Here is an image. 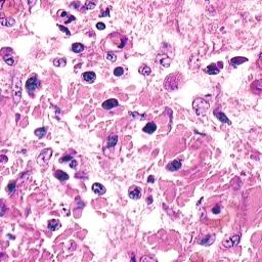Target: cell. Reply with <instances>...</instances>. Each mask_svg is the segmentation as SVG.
Instances as JSON below:
<instances>
[{
	"mask_svg": "<svg viewBox=\"0 0 262 262\" xmlns=\"http://www.w3.org/2000/svg\"><path fill=\"white\" fill-rule=\"evenodd\" d=\"M180 81H181V76L178 73H173L167 76L166 79L164 80V87L168 91H175L179 88Z\"/></svg>",
	"mask_w": 262,
	"mask_h": 262,
	"instance_id": "1",
	"label": "cell"
},
{
	"mask_svg": "<svg viewBox=\"0 0 262 262\" xmlns=\"http://www.w3.org/2000/svg\"><path fill=\"white\" fill-rule=\"evenodd\" d=\"M192 107H194V110L196 112V114L199 115V116H204L209 110V103L205 99H203V98H196V99H194V103H192Z\"/></svg>",
	"mask_w": 262,
	"mask_h": 262,
	"instance_id": "2",
	"label": "cell"
},
{
	"mask_svg": "<svg viewBox=\"0 0 262 262\" xmlns=\"http://www.w3.org/2000/svg\"><path fill=\"white\" fill-rule=\"evenodd\" d=\"M39 86H40V81L38 80L36 75L30 77L26 82V88L28 90V92H30V93L32 91H34V90H36Z\"/></svg>",
	"mask_w": 262,
	"mask_h": 262,
	"instance_id": "3",
	"label": "cell"
},
{
	"mask_svg": "<svg viewBox=\"0 0 262 262\" xmlns=\"http://www.w3.org/2000/svg\"><path fill=\"white\" fill-rule=\"evenodd\" d=\"M51 154H52V151L49 150V149L43 150L42 152L39 154V156L37 157L38 164H40V165H42V164H46L47 162H48V160L50 159V157H51Z\"/></svg>",
	"mask_w": 262,
	"mask_h": 262,
	"instance_id": "4",
	"label": "cell"
},
{
	"mask_svg": "<svg viewBox=\"0 0 262 262\" xmlns=\"http://www.w3.org/2000/svg\"><path fill=\"white\" fill-rule=\"evenodd\" d=\"M59 20L61 22L65 24H70L71 22L75 21V18L73 16H71L69 12L63 11V10H59Z\"/></svg>",
	"mask_w": 262,
	"mask_h": 262,
	"instance_id": "5",
	"label": "cell"
},
{
	"mask_svg": "<svg viewBox=\"0 0 262 262\" xmlns=\"http://www.w3.org/2000/svg\"><path fill=\"white\" fill-rule=\"evenodd\" d=\"M239 242H240V236H232L230 239L223 241V246H224L225 248L234 247V246H236L239 244Z\"/></svg>",
	"mask_w": 262,
	"mask_h": 262,
	"instance_id": "6",
	"label": "cell"
},
{
	"mask_svg": "<svg viewBox=\"0 0 262 262\" xmlns=\"http://www.w3.org/2000/svg\"><path fill=\"white\" fill-rule=\"evenodd\" d=\"M128 194H129V196H130L131 199H133V200H138L141 196L140 188H138V187H136V186H132V187H131L130 190H129Z\"/></svg>",
	"mask_w": 262,
	"mask_h": 262,
	"instance_id": "7",
	"label": "cell"
},
{
	"mask_svg": "<svg viewBox=\"0 0 262 262\" xmlns=\"http://www.w3.org/2000/svg\"><path fill=\"white\" fill-rule=\"evenodd\" d=\"M117 105H118L117 99L111 98V99H108V101H105V103H103V109H105V110H112V109H114L115 107H117Z\"/></svg>",
	"mask_w": 262,
	"mask_h": 262,
	"instance_id": "8",
	"label": "cell"
},
{
	"mask_svg": "<svg viewBox=\"0 0 262 262\" xmlns=\"http://www.w3.org/2000/svg\"><path fill=\"white\" fill-rule=\"evenodd\" d=\"M82 79L84 80L86 83H93L96 79V76L94 72H85L82 75Z\"/></svg>",
	"mask_w": 262,
	"mask_h": 262,
	"instance_id": "9",
	"label": "cell"
},
{
	"mask_svg": "<svg viewBox=\"0 0 262 262\" xmlns=\"http://www.w3.org/2000/svg\"><path fill=\"white\" fill-rule=\"evenodd\" d=\"M92 190H93L94 194H98V196H101V194H103L105 192V187L103 186V184H101V183H93V185H92Z\"/></svg>",
	"mask_w": 262,
	"mask_h": 262,
	"instance_id": "10",
	"label": "cell"
},
{
	"mask_svg": "<svg viewBox=\"0 0 262 262\" xmlns=\"http://www.w3.org/2000/svg\"><path fill=\"white\" fill-rule=\"evenodd\" d=\"M54 176H55L57 179L61 181V182H65V181H67V180L69 179V175L66 172H63V171L61 170H56L55 172H54Z\"/></svg>",
	"mask_w": 262,
	"mask_h": 262,
	"instance_id": "11",
	"label": "cell"
},
{
	"mask_svg": "<svg viewBox=\"0 0 262 262\" xmlns=\"http://www.w3.org/2000/svg\"><path fill=\"white\" fill-rule=\"evenodd\" d=\"M214 115H215V117L217 118L218 120H219L221 123H226V124H232V122L229 121V119H227V117L225 116L224 114H223L222 112H214Z\"/></svg>",
	"mask_w": 262,
	"mask_h": 262,
	"instance_id": "12",
	"label": "cell"
},
{
	"mask_svg": "<svg viewBox=\"0 0 262 262\" xmlns=\"http://www.w3.org/2000/svg\"><path fill=\"white\" fill-rule=\"evenodd\" d=\"M206 73L209 75H216L219 73V68L216 66V63H211L206 68Z\"/></svg>",
	"mask_w": 262,
	"mask_h": 262,
	"instance_id": "13",
	"label": "cell"
},
{
	"mask_svg": "<svg viewBox=\"0 0 262 262\" xmlns=\"http://www.w3.org/2000/svg\"><path fill=\"white\" fill-rule=\"evenodd\" d=\"M156 129H157V126H156V124H155V123H153V122H151V123H147V124L145 125V127H143L142 131H143V132H145V133L152 134V133H154L155 131H156Z\"/></svg>",
	"mask_w": 262,
	"mask_h": 262,
	"instance_id": "14",
	"label": "cell"
},
{
	"mask_svg": "<svg viewBox=\"0 0 262 262\" xmlns=\"http://www.w3.org/2000/svg\"><path fill=\"white\" fill-rule=\"evenodd\" d=\"M61 226V224L59 220L52 219V220H49L48 221V228L50 229L51 232H54L56 229H59Z\"/></svg>",
	"mask_w": 262,
	"mask_h": 262,
	"instance_id": "15",
	"label": "cell"
},
{
	"mask_svg": "<svg viewBox=\"0 0 262 262\" xmlns=\"http://www.w3.org/2000/svg\"><path fill=\"white\" fill-rule=\"evenodd\" d=\"M117 141H118V136L116 134H112V135L109 136L108 138V141H107V147L112 149L114 147L115 145H117Z\"/></svg>",
	"mask_w": 262,
	"mask_h": 262,
	"instance_id": "16",
	"label": "cell"
},
{
	"mask_svg": "<svg viewBox=\"0 0 262 262\" xmlns=\"http://www.w3.org/2000/svg\"><path fill=\"white\" fill-rule=\"evenodd\" d=\"M180 167H181V163H180V161H178V160H175V161L171 162L170 164H169L168 166H167V169H168L169 171H177L180 169Z\"/></svg>",
	"mask_w": 262,
	"mask_h": 262,
	"instance_id": "17",
	"label": "cell"
},
{
	"mask_svg": "<svg viewBox=\"0 0 262 262\" xmlns=\"http://www.w3.org/2000/svg\"><path fill=\"white\" fill-rule=\"evenodd\" d=\"M214 241H215L214 236H204L203 239H202L199 243L203 246H210Z\"/></svg>",
	"mask_w": 262,
	"mask_h": 262,
	"instance_id": "18",
	"label": "cell"
},
{
	"mask_svg": "<svg viewBox=\"0 0 262 262\" xmlns=\"http://www.w3.org/2000/svg\"><path fill=\"white\" fill-rule=\"evenodd\" d=\"M21 94H22V88H21V82L18 81V88L16 86V90H14V101L16 103L20 101V98H21Z\"/></svg>",
	"mask_w": 262,
	"mask_h": 262,
	"instance_id": "19",
	"label": "cell"
},
{
	"mask_svg": "<svg viewBox=\"0 0 262 262\" xmlns=\"http://www.w3.org/2000/svg\"><path fill=\"white\" fill-rule=\"evenodd\" d=\"M248 61V59L246 57H243V56H240V57H234V59L230 61V63H232L234 67H236V66L241 65V63H245V61Z\"/></svg>",
	"mask_w": 262,
	"mask_h": 262,
	"instance_id": "20",
	"label": "cell"
},
{
	"mask_svg": "<svg viewBox=\"0 0 262 262\" xmlns=\"http://www.w3.org/2000/svg\"><path fill=\"white\" fill-rule=\"evenodd\" d=\"M159 61H160V63H161L163 67H169L170 66V63H171V59L170 57H168L167 55H162V56H160L159 57Z\"/></svg>",
	"mask_w": 262,
	"mask_h": 262,
	"instance_id": "21",
	"label": "cell"
},
{
	"mask_svg": "<svg viewBox=\"0 0 262 262\" xmlns=\"http://www.w3.org/2000/svg\"><path fill=\"white\" fill-rule=\"evenodd\" d=\"M0 22H1V25H2V26H5V27H11L14 25V19H4V18H1Z\"/></svg>",
	"mask_w": 262,
	"mask_h": 262,
	"instance_id": "22",
	"label": "cell"
},
{
	"mask_svg": "<svg viewBox=\"0 0 262 262\" xmlns=\"http://www.w3.org/2000/svg\"><path fill=\"white\" fill-rule=\"evenodd\" d=\"M72 50L75 52V53H80V52H82L84 50V46H83L81 43H74V44L72 45Z\"/></svg>",
	"mask_w": 262,
	"mask_h": 262,
	"instance_id": "23",
	"label": "cell"
},
{
	"mask_svg": "<svg viewBox=\"0 0 262 262\" xmlns=\"http://www.w3.org/2000/svg\"><path fill=\"white\" fill-rule=\"evenodd\" d=\"M151 72H152V70H151V68H149L147 66H141L140 68H139V73L142 74L143 76L150 75Z\"/></svg>",
	"mask_w": 262,
	"mask_h": 262,
	"instance_id": "24",
	"label": "cell"
},
{
	"mask_svg": "<svg viewBox=\"0 0 262 262\" xmlns=\"http://www.w3.org/2000/svg\"><path fill=\"white\" fill-rule=\"evenodd\" d=\"M46 134V128L42 127V128H38L35 130V135H37L39 138H42L43 136Z\"/></svg>",
	"mask_w": 262,
	"mask_h": 262,
	"instance_id": "25",
	"label": "cell"
},
{
	"mask_svg": "<svg viewBox=\"0 0 262 262\" xmlns=\"http://www.w3.org/2000/svg\"><path fill=\"white\" fill-rule=\"evenodd\" d=\"M66 59H56L53 61V65L55 67H65L66 66Z\"/></svg>",
	"mask_w": 262,
	"mask_h": 262,
	"instance_id": "26",
	"label": "cell"
},
{
	"mask_svg": "<svg viewBox=\"0 0 262 262\" xmlns=\"http://www.w3.org/2000/svg\"><path fill=\"white\" fill-rule=\"evenodd\" d=\"M123 74H124V69L122 68V67H118V68H116L114 70V75L117 76V77H120Z\"/></svg>",
	"mask_w": 262,
	"mask_h": 262,
	"instance_id": "27",
	"label": "cell"
},
{
	"mask_svg": "<svg viewBox=\"0 0 262 262\" xmlns=\"http://www.w3.org/2000/svg\"><path fill=\"white\" fill-rule=\"evenodd\" d=\"M16 183L14 182H11V183H9V184L7 185L6 186V192H8V194H12V192L16 190Z\"/></svg>",
	"mask_w": 262,
	"mask_h": 262,
	"instance_id": "28",
	"label": "cell"
},
{
	"mask_svg": "<svg viewBox=\"0 0 262 262\" xmlns=\"http://www.w3.org/2000/svg\"><path fill=\"white\" fill-rule=\"evenodd\" d=\"M129 115H130L131 117L132 118H134V119H139V120H143L145 118V115H142L141 116L140 114H138V113H136V112H132V113H129Z\"/></svg>",
	"mask_w": 262,
	"mask_h": 262,
	"instance_id": "29",
	"label": "cell"
},
{
	"mask_svg": "<svg viewBox=\"0 0 262 262\" xmlns=\"http://www.w3.org/2000/svg\"><path fill=\"white\" fill-rule=\"evenodd\" d=\"M107 59H109V61H116L117 55L115 53H113V52H108V53H107Z\"/></svg>",
	"mask_w": 262,
	"mask_h": 262,
	"instance_id": "30",
	"label": "cell"
},
{
	"mask_svg": "<svg viewBox=\"0 0 262 262\" xmlns=\"http://www.w3.org/2000/svg\"><path fill=\"white\" fill-rule=\"evenodd\" d=\"M3 59H4V61L8 66H12L14 63V59H12L11 56H6V55H5L4 57H3Z\"/></svg>",
	"mask_w": 262,
	"mask_h": 262,
	"instance_id": "31",
	"label": "cell"
},
{
	"mask_svg": "<svg viewBox=\"0 0 262 262\" xmlns=\"http://www.w3.org/2000/svg\"><path fill=\"white\" fill-rule=\"evenodd\" d=\"M94 7H95V2H90V1H87V2L85 3L84 8L86 10H88V9H92V8H94Z\"/></svg>",
	"mask_w": 262,
	"mask_h": 262,
	"instance_id": "32",
	"label": "cell"
},
{
	"mask_svg": "<svg viewBox=\"0 0 262 262\" xmlns=\"http://www.w3.org/2000/svg\"><path fill=\"white\" fill-rule=\"evenodd\" d=\"M57 27H59V29L61 31V32L65 33L66 35H68V36H70V35H71V33H70V31H69V29H68V28H66V27H63V25H57Z\"/></svg>",
	"mask_w": 262,
	"mask_h": 262,
	"instance_id": "33",
	"label": "cell"
},
{
	"mask_svg": "<svg viewBox=\"0 0 262 262\" xmlns=\"http://www.w3.org/2000/svg\"><path fill=\"white\" fill-rule=\"evenodd\" d=\"M72 160V156H63V157L59 159V162L61 163H65V162H68V161H71Z\"/></svg>",
	"mask_w": 262,
	"mask_h": 262,
	"instance_id": "34",
	"label": "cell"
},
{
	"mask_svg": "<svg viewBox=\"0 0 262 262\" xmlns=\"http://www.w3.org/2000/svg\"><path fill=\"white\" fill-rule=\"evenodd\" d=\"M96 28H97L98 30H105V25L103 23H97L96 24Z\"/></svg>",
	"mask_w": 262,
	"mask_h": 262,
	"instance_id": "35",
	"label": "cell"
},
{
	"mask_svg": "<svg viewBox=\"0 0 262 262\" xmlns=\"http://www.w3.org/2000/svg\"><path fill=\"white\" fill-rule=\"evenodd\" d=\"M70 167L73 169H76L77 168V162L75 161V160H71L70 161Z\"/></svg>",
	"mask_w": 262,
	"mask_h": 262,
	"instance_id": "36",
	"label": "cell"
},
{
	"mask_svg": "<svg viewBox=\"0 0 262 262\" xmlns=\"http://www.w3.org/2000/svg\"><path fill=\"white\" fill-rule=\"evenodd\" d=\"M212 212L214 213V214H219L220 213V208L219 207H214V208L212 209Z\"/></svg>",
	"mask_w": 262,
	"mask_h": 262,
	"instance_id": "37",
	"label": "cell"
},
{
	"mask_svg": "<svg viewBox=\"0 0 262 262\" xmlns=\"http://www.w3.org/2000/svg\"><path fill=\"white\" fill-rule=\"evenodd\" d=\"M101 18H103V16H110V9L108 8V9L105 10V11H103V14H101Z\"/></svg>",
	"mask_w": 262,
	"mask_h": 262,
	"instance_id": "38",
	"label": "cell"
},
{
	"mask_svg": "<svg viewBox=\"0 0 262 262\" xmlns=\"http://www.w3.org/2000/svg\"><path fill=\"white\" fill-rule=\"evenodd\" d=\"M154 181H155V178H154V176H153V175H151L150 177L147 178V182H150V183H154Z\"/></svg>",
	"mask_w": 262,
	"mask_h": 262,
	"instance_id": "39",
	"label": "cell"
},
{
	"mask_svg": "<svg viewBox=\"0 0 262 262\" xmlns=\"http://www.w3.org/2000/svg\"><path fill=\"white\" fill-rule=\"evenodd\" d=\"M71 6H73V7H76V8H79V6H80V2H74V3H72V4H71Z\"/></svg>",
	"mask_w": 262,
	"mask_h": 262,
	"instance_id": "40",
	"label": "cell"
},
{
	"mask_svg": "<svg viewBox=\"0 0 262 262\" xmlns=\"http://www.w3.org/2000/svg\"><path fill=\"white\" fill-rule=\"evenodd\" d=\"M6 161H7L6 157H5V156H2V160H1V162H2V163H5Z\"/></svg>",
	"mask_w": 262,
	"mask_h": 262,
	"instance_id": "41",
	"label": "cell"
},
{
	"mask_svg": "<svg viewBox=\"0 0 262 262\" xmlns=\"http://www.w3.org/2000/svg\"><path fill=\"white\" fill-rule=\"evenodd\" d=\"M4 212H5V206H4V205H2V211H1V215H3V214H4Z\"/></svg>",
	"mask_w": 262,
	"mask_h": 262,
	"instance_id": "42",
	"label": "cell"
},
{
	"mask_svg": "<svg viewBox=\"0 0 262 262\" xmlns=\"http://www.w3.org/2000/svg\"><path fill=\"white\" fill-rule=\"evenodd\" d=\"M152 201H153V200H152V196H150V199H149V201H147V203H149V204H151V203H152Z\"/></svg>",
	"mask_w": 262,
	"mask_h": 262,
	"instance_id": "43",
	"label": "cell"
}]
</instances>
